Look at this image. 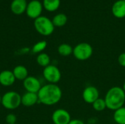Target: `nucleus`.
<instances>
[{"mask_svg": "<svg viewBox=\"0 0 125 124\" xmlns=\"http://www.w3.org/2000/svg\"><path fill=\"white\" fill-rule=\"evenodd\" d=\"M39 102L47 106L56 105L62 97V91L57 84L48 83L41 87L37 93Z\"/></svg>", "mask_w": 125, "mask_h": 124, "instance_id": "nucleus-1", "label": "nucleus"}, {"mask_svg": "<svg viewBox=\"0 0 125 124\" xmlns=\"http://www.w3.org/2000/svg\"><path fill=\"white\" fill-rule=\"evenodd\" d=\"M108 109L115 111L125 104V92L122 87L114 86L109 88L104 98Z\"/></svg>", "mask_w": 125, "mask_h": 124, "instance_id": "nucleus-2", "label": "nucleus"}, {"mask_svg": "<svg viewBox=\"0 0 125 124\" xmlns=\"http://www.w3.org/2000/svg\"><path fill=\"white\" fill-rule=\"evenodd\" d=\"M34 26L36 31L42 36H49L52 34L55 29L52 20L42 15L34 20Z\"/></svg>", "mask_w": 125, "mask_h": 124, "instance_id": "nucleus-3", "label": "nucleus"}, {"mask_svg": "<svg viewBox=\"0 0 125 124\" xmlns=\"http://www.w3.org/2000/svg\"><path fill=\"white\" fill-rule=\"evenodd\" d=\"M1 104L7 110H15L21 105V96L16 91H7L2 96Z\"/></svg>", "mask_w": 125, "mask_h": 124, "instance_id": "nucleus-4", "label": "nucleus"}, {"mask_svg": "<svg viewBox=\"0 0 125 124\" xmlns=\"http://www.w3.org/2000/svg\"><path fill=\"white\" fill-rule=\"evenodd\" d=\"M93 54V48L88 42H80L73 48V55L81 61H87Z\"/></svg>", "mask_w": 125, "mask_h": 124, "instance_id": "nucleus-5", "label": "nucleus"}, {"mask_svg": "<svg viewBox=\"0 0 125 124\" xmlns=\"http://www.w3.org/2000/svg\"><path fill=\"white\" fill-rule=\"evenodd\" d=\"M42 75L48 83L52 84H57V83H59L62 78L60 69L56 65L53 64H50L44 68Z\"/></svg>", "mask_w": 125, "mask_h": 124, "instance_id": "nucleus-6", "label": "nucleus"}, {"mask_svg": "<svg viewBox=\"0 0 125 124\" xmlns=\"http://www.w3.org/2000/svg\"><path fill=\"white\" fill-rule=\"evenodd\" d=\"M43 6L39 0H31L27 4L26 13V15L31 19H37L41 16Z\"/></svg>", "mask_w": 125, "mask_h": 124, "instance_id": "nucleus-7", "label": "nucleus"}, {"mask_svg": "<svg viewBox=\"0 0 125 124\" xmlns=\"http://www.w3.org/2000/svg\"><path fill=\"white\" fill-rule=\"evenodd\" d=\"M51 119L53 124H69L72 120L70 113L62 108L53 111Z\"/></svg>", "mask_w": 125, "mask_h": 124, "instance_id": "nucleus-8", "label": "nucleus"}, {"mask_svg": "<svg viewBox=\"0 0 125 124\" xmlns=\"http://www.w3.org/2000/svg\"><path fill=\"white\" fill-rule=\"evenodd\" d=\"M82 98L86 103L92 105L97 99L100 98L99 90L94 86H86L83 91Z\"/></svg>", "mask_w": 125, "mask_h": 124, "instance_id": "nucleus-9", "label": "nucleus"}, {"mask_svg": "<svg viewBox=\"0 0 125 124\" xmlns=\"http://www.w3.org/2000/svg\"><path fill=\"white\" fill-rule=\"evenodd\" d=\"M23 85L26 91V92H31L37 94L38 91L40 90L42 85L38 78L34 76L29 75L23 81Z\"/></svg>", "mask_w": 125, "mask_h": 124, "instance_id": "nucleus-10", "label": "nucleus"}, {"mask_svg": "<svg viewBox=\"0 0 125 124\" xmlns=\"http://www.w3.org/2000/svg\"><path fill=\"white\" fill-rule=\"evenodd\" d=\"M15 77L10 70H3L0 72V84L4 87H9L14 84Z\"/></svg>", "mask_w": 125, "mask_h": 124, "instance_id": "nucleus-11", "label": "nucleus"}, {"mask_svg": "<svg viewBox=\"0 0 125 124\" xmlns=\"http://www.w3.org/2000/svg\"><path fill=\"white\" fill-rule=\"evenodd\" d=\"M37 102H39V98L37 94L36 93L26 92L23 94V96H21V105L24 107H32Z\"/></svg>", "mask_w": 125, "mask_h": 124, "instance_id": "nucleus-12", "label": "nucleus"}, {"mask_svg": "<svg viewBox=\"0 0 125 124\" xmlns=\"http://www.w3.org/2000/svg\"><path fill=\"white\" fill-rule=\"evenodd\" d=\"M27 4L26 0H12L10 4V10L12 13L19 15L26 12Z\"/></svg>", "mask_w": 125, "mask_h": 124, "instance_id": "nucleus-13", "label": "nucleus"}, {"mask_svg": "<svg viewBox=\"0 0 125 124\" xmlns=\"http://www.w3.org/2000/svg\"><path fill=\"white\" fill-rule=\"evenodd\" d=\"M112 14L116 18H124L125 17V0L115 1L111 8Z\"/></svg>", "mask_w": 125, "mask_h": 124, "instance_id": "nucleus-14", "label": "nucleus"}, {"mask_svg": "<svg viewBox=\"0 0 125 124\" xmlns=\"http://www.w3.org/2000/svg\"><path fill=\"white\" fill-rule=\"evenodd\" d=\"M12 73L15 77L16 80H22L23 81L28 76H29V72L26 67H25L23 65H18L16 66L13 70Z\"/></svg>", "mask_w": 125, "mask_h": 124, "instance_id": "nucleus-15", "label": "nucleus"}, {"mask_svg": "<svg viewBox=\"0 0 125 124\" xmlns=\"http://www.w3.org/2000/svg\"><path fill=\"white\" fill-rule=\"evenodd\" d=\"M61 0H43L42 6L48 12H54L59 9Z\"/></svg>", "mask_w": 125, "mask_h": 124, "instance_id": "nucleus-16", "label": "nucleus"}, {"mask_svg": "<svg viewBox=\"0 0 125 124\" xmlns=\"http://www.w3.org/2000/svg\"><path fill=\"white\" fill-rule=\"evenodd\" d=\"M113 118L117 124H125V107L114 111Z\"/></svg>", "mask_w": 125, "mask_h": 124, "instance_id": "nucleus-17", "label": "nucleus"}, {"mask_svg": "<svg viewBox=\"0 0 125 124\" xmlns=\"http://www.w3.org/2000/svg\"><path fill=\"white\" fill-rule=\"evenodd\" d=\"M52 22L55 27H62L67 23V17L64 13H59L53 18Z\"/></svg>", "mask_w": 125, "mask_h": 124, "instance_id": "nucleus-18", "label": "nucleus"}, {"mask_svg": "<svg viewBox=\"0 0 125 124\" xmlns=\"http://www.w3.org/2000/svg\"><path fill=\"white\" fill-rule=\"evenodd\" d=\"M57 51L60 56L66 57V56H69L73 54V48L69 44L62 43L58 47Z\"/></svg>", "mask_w": 125, "mask_h": 124, "instance_id": "nucleus-19", "label": "nucleus"}, {"mask_svg": "<svg viewBox=\"0 0 125 124\" xmlns=\"http://www.w3.org/2000/svg\"><path fill=\"white\" fill-rule=\"evenodd\" d=\"M37 63L42 67H46L51 64V58L45 53H41L37 56Z\"/></svg>", "mask_w": 125, "mask_h": 124, "instance_id": "nucleus-20", "label": "nucleus"}, {"mask_svg": "<svg viewBox=\"0 0 125 124\" xmlns=\"http://www.w3.org/2000/svg\"><path fill=\"white\" fill-rule=\"evenodd\" d=\"M47 47V42L45 40H42V41H39L37 43H35L32 48H31V52L33 53H42V51L46 48Z\"/></svg>", "mask_w": 125, "mask_h": 124, "instance_id": "nucleus-21", "label": "nucleus"}, {"mask_svg": "<svg viewBox=\"0 0 125 124\" xmlns=\"http://www.w3.org/2000/svg\"><path fill=\"white\" fill-rule=\"evenodd\" d=\"M92 107L93 109L97 111V112H102L105 110L107 107H106V103L104 99L99 98L97 99L93 104H92Z\"/></svg>", "mask_w": 125, "mask_h": 124, "instance_id": "nucleus-22", "label": "nucleus"}, {"mask_svg": "<svg viewBox=\"0 0 125 124\" xmlns=\"http://www.w3.org/2000/svg\"><path fill=\"white\" fill-rule=\"evenodd\" d=\"M6 122L7 124H15L17 121V117L13 113H9L6 116Z\"/></svg>", "mask_w": 125, "mask_h": 124, "instance_id": "nucleus-23", "label": "nucleus"}, {"mask_svg": "<svg viewBox=\"0 0 125 124\" xmlns=\"http://www.w3.org/2000/svg\"><path fill=\"white\" fill-rule=\"evenodd\" d=\"M118 63L120 66L125 67V52L122 53L118 57Z\"/></svg>", "mask_w": 125, "mask_h": 124, "instance_id": "nucleus-24", "label": "nucleus"}, {"mask_svg": "<svg viewBox=\"0 0 125 124\" xmlns=\"http://www.w3.org/2000/svg\"><path fill=\"white\" fill-rule=\"evenodd\" d=\"M69 124H85V123L80 119H72Z\"/></svg>", "mask_w": 125, "mask_h": 124, "instance_id": "nucleus-25", "label": "nucleus"}, {"mask_svg": "<svg viewBox=\"0 0 125 124\" xmlns=\"http://www.w3.org/2000/svg\"><path fill=\"white\" fill-rule=\"evenodd\" d=\"M122 89L124 90V91L125 92V82L124 83V84H123V86H122Z\"/></svg>", "mask_w": 125, "mask_h": 124, "instance_id": "nucleus-26", "label": "nucleus"}, {"mask_svg": "<svg viewBox=\"0 0 125 124\" xmlns=\"http://www.w3.org/2000/svg\"><path fill=\"white\" fill-rule=\"evenodd\" d=\"M1 98H2V96H1L0 95V104L1 103Z\"/></svg>", "mask_w": 125, "mask_h": 124, "instance_id": "nucleus-27", "label": "nucleus"}, {"mask_svg": "<svg viewBox=\"0 0 125 124\" xmlns=\"http://www.w3.org/2000/svg\"></svg>", "mask_w": 125, "mask_h": 124, "instance_id": "nucleus-28", "label": "nucleus"}, {"mask_svg": "<svg viewBox=\"0 0 125 124\" xmlns=\"http://www.w3.org/2000/svg\"></svg>", "mask_w": 125, "mask_h": 124, "instance_id": "nucleus-29", "label": "nucleus"}]
</instances>
